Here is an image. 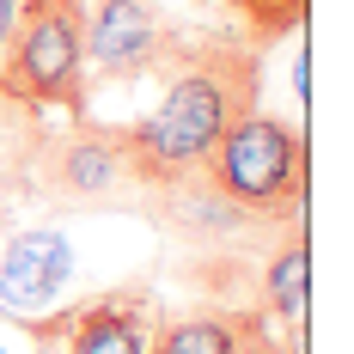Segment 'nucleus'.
Masks as SVG:
<instances>
[{"label": "nucleus", "instance_id": "nucleus-1", "mask_svg": "<svg viewBox=\"0 0 354 354\" xmlns=\"http://www.w3.org/2000/svg\"><path fill=\"white\" fill-rule=\"evenodd\" d=\"M159 73H165L159 104L141 122L104 129L129 177L141 183V196L171 189L183 177H202L220 135L257 110V49L245 37H196V43L171 37Z\"/></svg>", "mask_w": 354, "mask_h": 354}, {"label": "nucleus", "instance_id": "nucleus-2", "mask_svg": "<svg viewBox=\"0 0 354 354\" xmlns=\"http://www.w3.org/2000/svg\"><path fill=\"white\" fill-rule=\"evenodd\" d=\"M202 177L250 226H299V214H306V135H299V122L250 110L220 135Z\"/></svg>", "mask_w": 354, "mask_h": 354}, {"label": "nucleus", "instance_id": "nucleus-3", "mask_svg": "<svg viewBox=\"0 0 354 354\" xmlns=\"http://www.w3.org/2000/svg\"><path fill=\"white\" fill-rule=\"evenodd\" d=\"M0 98L37 116L86 104V0H19L0 49Z\"/></svg>", "mask_w": 354, "mask_h": 354}, {"label": "nucleus", "instance_id": "nucleus-4", "mask_svg": "<svg viewBox=\"0 0 354 354\" xmlns=\"http://www.w3.org/2000/svg\"><path fill=\"white\" fill-rule=\"evenodd\" d=\"M171 31L153 0H92L86 6V62L92 80H147L159 73Z\"/></svg>", "mask_w": 354, "mask_h": 354}, {"label": "nucleus", "instance_id": "nucleus-5", "mask_svg": "<svg viewBox=\"0 0 354 354\" xmlns=\"http://www.w3.org/2000/svg\"><path fill=\"white\" fill-rule=\"evenodd\" d=\"M73 269H80V257H73L68 232H55V226L19 232L0 257V306L19 312V318H37L43 306H55L68 293Z\"/></svg>", "mask_w": 354, "mask_h": 354}, {"label": "nucleus", "instance_id": "nucleus-6", "mask_svg": "<svg viewBox=\"0 0 354 354\" xmlns=\"http://www.w3.org/2000/svg\"><path fill=\"white\" fill-rule=\"evenodd\" d=\"M62 354H147L153 342V293L147 287H116L86 306H73L62 324Z\"/></svg>", "mask_w": 354, "mask_h": 354}, {"label": "nucleus", "instance_id": "nucleus-7", "mask_svg": "<svg viewBox=\"0 0 354 354\" xmlns=\"http://www.w3.org/2000/svg\"><path fill=\"white\" fill-rule=\"evenodd\" d=\"M257 324L263 312H245V306H202V312L153 324L147 354H239Z\"/></svg>", "mask_w": 354, "mask_h": 354}, {"label": "nucleus", "instance_id": "nucleus-8", "mask_svg": "<svg viewBox=\"0 0 354 354\" xmlns=\"http://www.w3.org/2000/svg\"><path fill=\"white\" fill-rule=\"evenodd\" d=\"M306 293H312V250L299 239V226H287V239L275 245L269 269H263V318L287 324V336H299V324H306Z\"/></svg>", "mask_w": 354, "mask_h": 354}, {"label": "nucleus", "instance_id": "nucleus-9", "mask_svg": "<svg viewBox=\"0 0 354 354\" xmlns=\"http://www.w3.org/2000/svg\"><path fill=\"white\" fill-rule=\"evenodd\" d=\"M306 6L312 0H226V12L239 19L250 49H275L281 37H293L306 25Z\"/></svg>", "mask_w": 354, "mask_h": 354}, {"label": "nucleus", "instance_id": "nucleus-10", "mask_svg": "<svg viewBox=\"0 0 354 354\" xmlns=\"http://www.w3.org/2000/svg\"><path fill=\"white\" fill-rule=\"evenodd\" d=\"M12 12H19V0H0V49H6V31H12Z\"/></svg>", "mask_w": 354, "mask_h": 354}]
</instances>
